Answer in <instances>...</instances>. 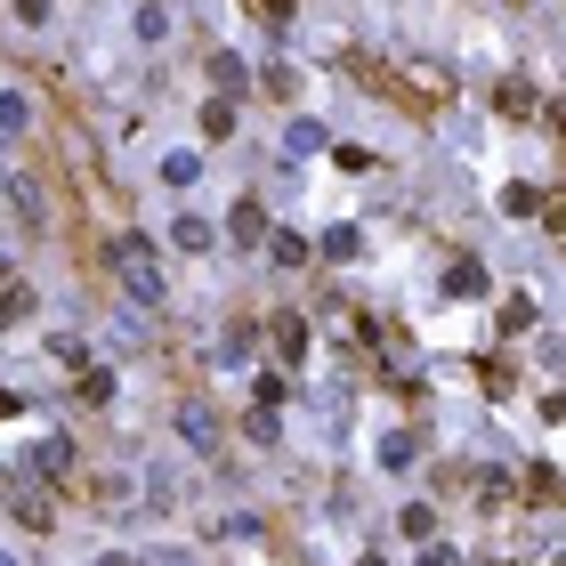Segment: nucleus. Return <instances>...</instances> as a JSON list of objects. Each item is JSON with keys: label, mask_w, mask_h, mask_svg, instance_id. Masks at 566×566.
<instances>
[{"label": "nucleus", "mask_w": 566, "mask_h": 566, "mask_svg": "<svg viewBox=\"0 0 566 566\" xmlns=\"http://www.w3.org/2000/svg\"><path fill=\"white\" fill-rule=\"evenodd\" d=\"M203 130L227 138V130H235V106H227V97H211V106H203Z\"/></svg>", "instance_id": "19"}, {"label": "nucleus", "mask_w": 566, "mask_h": 566, "mask_svg": "<svg viewBox=\"0 0 566 566\" xmlns=\"http://www.w3.org/2000/svg\"><path fill=\"white\" fill-rule=\"evenodd\" d=\"M171 421H178L186 446H203V453L219 446V405H211V396H178V413H171Z\"/></svg>", "instance_id": "2"}, {"label": "nucleus", "mask_w": 566, "mask_h": 566, "mask_svg": "<svg viewBox=\"0 0 566 566\" xmlns=\"http://www.w3.org/2000/svg\"><path fill=\"white\" fill-rule=\"evenodd\" d=\"M106 396H114V372L90 365V372H81V405H106Z\"/></svg>", "instance_id": "18"}, {"label": "nucleus", "mask_w": 566, "mask_h": 566, "mask_svg": "<svg viewBox=\"0 0 566 566\" xmlns=\"http://www.w3.org/2000/svg\"><path fill=\"white\" fill-rule=\"evenodd\" d=\"M106 259H114V276H122V291H130L138 308H162V267H154V243L146 235H114Z\"/></svg>", "instance_id": "1"}, {"label": "nucleus", "mask_w": 566, "mask_h": 566, "mask_svg": "<svg viewBox=\"0 0 566 566\" xmlns=\"http://www.w3.org/2000/svg\"><path fill=\"white\" fill-rule=\"evenodd\" d=\"M9 211L16 219H41V186L33 178H9Z\"/></svg>", "instance_id": "12"}, {"label": "nucleus", "mask_w": 566, "mask_h": 566, "mask_svg": "<svg viewBox=\"0 0 566 566\" xmlns=\"http://www.w3.org/2000/svg\"><path fill=\"white\" fill-rule=\"evenodd\" d=\"M446 291H453V300H477V291H486V276H477V267H453Z\"/></svg>", "instance_id": "20"}, {"label": "nucleus", "mask_w": 566, "mask_h": 566, "mask_svg": "<svg viewBox=\"0 0 566 566\" xmlns=\"http://www.w3.org/2000/svg\"><path fill=\"white\" fill-rule=\"evenodd\" d=\"M501 332H534V300L518 291V300H501Z\"/></svg>", "instance_id": "16"}, {"label": "nucleus", "mask_w": 566, "mask_h": 566, "mask_svg": "<svg viewBox=\"0 0 566 566\" xmlns=\"http://www.w3.org/2000/svg\"><path fill=\"white\" fill-rule=\"evenodd\" d=\"M97 566H130V558H97Z\"/></svg>", "instance_id": "26"}, {"label": "nucleus", "mask_w": 566, "mask_h": 566, "mask_svg": "<svg viewBox=\"0 0 566 566\" xmlns=\"http://www.w3.org/2000/svg\"><path fill=\"white\" fill-rule=\"evenodd\" d=\"M251 348H259V340H251V324H235V332L219 340V365H251Z\"/></svg>", "instance_id": "13"}, {"label": "nucleus", "mask_w": 566, "mask_h": 566, "mask_svg": "<svg viewBox=\"0 0 566 566\" xmlns=\"http://www.w3.org/2000/svg\"><path fill=\"white\" fill-rule=\"evenodd\" d=\"M356 251H365V235H356V227H332V235H324V259H356Z\"/></svg>", "instance_id": "17"}, {"label": "nucleus", "mask_w": 566, "mask_h": 566, "mask_svg": "<svg viewBox=\"0 0 566 566\" xmlns=\"http://www.w3.org/2000/svg\"><path fill=\"white\" fill-rule=\"evenodd\" d=\"M33 130V97H16V90H0V146H16Z\"/></svg>", "instance_id": "4"}, {"label": "nucleus", "mask_w": 566, "mask_h": 566, "mask_svg": "<svg viewBox=\"0 0 566 566\" xmlns=\"http://www.w3.org/2000/svg\"><path fill=\"white\" fill-rule=\"evenodd\" d=\"M0 566H16V558H9V551H0Z\"/></svg>", "instance_id": "27"}, {"label": "nucleus", "mask_w": 566, "mask_h": 566, "mask_svg": "<svg viewBox=\"0 0 566 566\" xmlns=\"http://www.w3.org/2000/svg\"><path fill=\"white\" fill-rule=\"evenodd\" d=\"M551 566H566V551H558V558H551Z\"/></svg>", "instance_id": "28"}, {"label": "nucleus", "mask_w": 566, "mask_h": 566, "mask_svg": "<svg viewBox=\"0 0 566 566\" xmlns=\"http://www.w3.org/2000/svg\"><path fill=\"white\" fill-rule=\"evenodd\" d=\"M203 171V154H162V186H195Z\"/></svg>", "instance_id": "11"}, {"label": "nucleus", "mask_w": 566, "mask_h": 566, "mask_svg": "<svg viewBox=\"0 0 566 566\" xmlns=\"http://www.w3.org/2000/svg\"><path fill=\"white\" fill-rule=\"evenodd\" d=\"M16 518H25V527H49V494H33V486H16Z\"/></svg>", "instance_id": "15"}, {"label": "nucleus", "mask_w": 566, "mask_h": 566, "mask_svg": "<svg viewBox=\"0 0 566 566\" xmlns=\"http://www.w3.org/2000/svg\"><path fill=\"white\" fill-rule=\"evenodd\" d=\"M16 16H25V25H41V16H49V0H16Z\"/></svg>", "instance_id": "23"}, {"label": "nucleus", "mask_w": 566, "mask_h": 566, "mask_svg": "<svg viewBox=\"0 0 566 566\" xmlns=\"http://www.w3.org/2000/svg\"><path fill=\"white\" fill-rule=\"evenodd\" d=\"M251 396H259V405H267V413H276V405H284V396H291V381H284V372H259V389H251Z\"/></svg>", "instance_id": "21"}, {"label": "nucleus", "mask_w": 566, "mask_h": 566, "mask_svg": "<svg viewBox=\"0 0 566 566\" xmlns=\"http://www.w3.org/2000/svg\"><path fill=\"white\" fill-rule=\"evenodd\" d=\"M171 243H178V251H211V243H219V227H211V219H195V211H186V219L171 227Z\"/></svg>", "instance_id": "9"}, {"label": "nucleus", "mask_w": 566, "mask_h": 566, "mask_svg": "<svg viewBox=\"0 0 566 566\" xmlns=\"http://www.w3.org/2000/svg\"><path fill=\"white\" fill-rule=\"evenodd\" d=\"M267 259H276V267H308V235H291V227H267Z\"/></svg>", "instance_id": "8"}, {"label": "nucleus", "mask_w": 566, "mask_h": 566, "mask_svg": "<svg viewBox=\"0 0 566 566\" xmlns=\"http://www.w3.org/2000/svg\"><path fill=\"white\" fill-rule=\"evenodd\" d=\"M396 534H413V542H429V534H437V518H429V501H405V518H396Z\"/></svg>", "instance_id": "10"}, {"label": "nucleus", "mask_w": 566, "mask_h": 566, "mask_svg": "<svg viewBox=\"0 0 566 566\" xmlns=\"http://www.w3.org/2000/svg\"><path fill=\"white\" fill-rule=\"evenodd\" d=\"M421 566H461V551H446V542H421Z\"/></svg>", "instance_id": "22"}, {"label": "nucleus", "mask_w": 566, "mask_h": 566, "mask_svg": "<svg viewBox=\"0 0 566 566\" xmlns=\"http://www.w3.org/2000/svg\"><path fill=\"white\" fill-rule=\"evenodd\" d=\"M0 203H9V171H0Z\"/></svg>", "instance_id": "25"}, {"label": "nucleus", "mask_w": 566, "mask_h": 566, "mask_svg": "<svg viewBox=\"0 0 566 566\" xmlns=\"http://www.w3.org/2000/svg\"><path fill=\"white\" fill-rule=\"evenodd\" d=\"M25 470H33V477H66V470H73V437H66V429H49V437H33V453H25Z\"/></svg>", "instance_id": "3"}, {"label": "nucleus", "mask_w": 566, "mask_h": 566, "mask_svg": "<svg viewBox=\"0 0 566 566\" xmlns=\"http://www.w3.org/2000/svg\"><path fill=\"white\" fill-rule=\"evenodd\" d=\"M413 461H421V437H413V429H389V437H381V470H396V477H405Z\"/></svg>", "instance_id": "6"}, {"label": "nucleus", "mask_w": 566, "mask_h": 566, "mask_svg": "<svg viewBox=\"0 0 566 566\" xmlns=\"http://www.w3.org/2000/svg\"><path fill=\"white\" fill-rule=\"evenodd\" d=\"M227 243H267V211L259 203H235V211H227Z\"/></svg>", "instance_id": "7"}, {"label": "nucleus", "mask_w": 566, "mask_h": 566, "mask_svg": "<svg viewBox=\"0 0 566 566\" xmlns=\"http://www.w3.org/2000/svg\"><path fill=\"white\" fill-rule=\"evenodd\" d=\"M324 138H332L324 122H308V114H300V122L284 130V154H291V162H308V154H324Z\"/></svg>", "instance_id": "5"}, {"label": "nucleus", "mask_w": 566, "mask_h": 566, "mask_svg": "<svg viewBox=\"0 0 566 566\" xmlns=\"http://www.w3.org/2000/svg\"><path fill=\"white\" fill-rule=\"evenodd\" d=\"M16 405H25V396H16V389H0V421H9V413H16Z\"/></svg>", "instance_id": "24"}, {"label": "nucleus", "mask_w": 566, "mask_h": 566, "mask_svg": "<svg viewBox=\"0 0 566 566\" xmlns=\"http://www.w3.org/2000/svg\"><path fill=\"white\" fill-rule=\"evenodd\" d=\"M211 534H219V542H251V534H259V518H251V510H227Z\"/></svg>", "instance_id": "14"}]
</instances>
